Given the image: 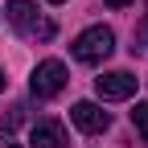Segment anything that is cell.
<instances>
[{"label":"cell","instance_id":"cell-1","mask_svg":"<svg viewBox=\"0 0 148 148\" xmlns=\"http://www.w3.org/2000/svg\"><path fill=\"white\" fill-rule=\"evenodd\" d=\"M111 49H115V33H111L107 25H90L86 33L74 37V45H70V53H74L82 66H99V62H107Z\"/></svg>","mask_w":148,"mask_h":148},{"label":"cell","instance_id":"cell-2","mask_svg":"<svg viewBox=\"0 0 148 148\" xmlns=\"http://www.w3.org/2000/svg\"><path fill=\"white\" fill-rule=\"evenodd\" d=\"M8 21L25 37H37V41H49L53 37V21H45V16L37 12L33 0H8Z\"/></svg>","mask_w":148,"mask_h":148},{"label":"cell","instance_id":"cell-3","mask_svg":"<svg viewBox=\"0 0 148 148\" xmlns=\"http://www.w3.org/2000/svg\"><path fill=\"white\" fill-rule=\"evenodd\" d=\"M62 86H66V66H62L58 58H45V62H37L33 78H29V90H33L37 99H53Z\"/></svg>","mask_w":148,"mask_h":148},{"label":"cell","instance_id":"cell-4","mask_svg":"<svg viewBox=\"0 0 148 148\" xmlns=\"http://www.w3.org/2000/svg\"><path fill=\"white\" fill-rule=\"evenodd\" d=\"M136 86H140V78H136V74H127V70H111V74H103V78H95L99 99H107V103L132 99V95H136Z\"/></svg>","mask_w":148,"mask_h":148},{"label":"cell","instance_id":"cell-5","mask_svg":"<svg viewBox=\"0 0 148 148\" xmlns=\"http://www.w3.org/2000/svg\"><path fill=\"white\" fill-rule=\"evenodd\" d=\"M70 119H74V127L86 132V136H99V132H107V127H111V115H107L99 103H86V99L70 107Z\"/></svg>","mask_w":148,"mask_h":148},{"label":"cell","instance_id":"cell-6","mask_svg":"<svg viewBox=\"0 0 148 148\" xmlns=\"http://www.w3.org/2000/svg\"><path fill=\"white\" fill-rule=\"evenodd\" d=\"M29 144H33V148H70V136H66V127H62V123L41 119V123H33Z\"/></svg>","mask_w":148,"mask_h":148},{"label":"cell","instance_id":"cell-7","mask_svg":"<svg viewBox=\"0 0 148 148\" xmlns=\"http://www.w3.org/2000/svg\"><path fill=\"white\" fill-rule=\"evenodd\" d=\"M132 127L148 140V103H136V107H132Z\"/></svg>","mask_w":148,"mask_h":148},{"label":"cell","instance_id":"cell-8","mask_svg":"<svg viewBox=\"0 0 148 148\" xmlns=\"http://www.w3.org/2000/svg\"><path fill=\"white\" fill-rule=\"evenodd\" d=\"M136 37H140V45L148 49V16H144V21H140V25H136Z\"/></svg>","mask_w":148,"mask_h":148},{"label":"cell","instance_id":"cell-9","mask_svg":"<svg viewBox=\"0 0 148 148\" xmlns=\"http://www.w3.org/2000/svg\"><path fill=\"white\" fill-rule=\"evenodd\" d=\"M107 4H111V8H127L132 0H107Z\"/></svg>","mask_w":148,"mask_h":148},{"label":"cell","instance_id":"cell-10","mask_svg":"<svg viewBox=\"0 0 148 148\" xmlns=\"http://www.w3.org/2000/svg\"><path fill=\"white\" fill-rule=\"evenodd\" d=\"M4 86H8V78H4V70H0V95H4Z\"/></svg>","mask_w":148,"mask_h":148},{"label":"cell","instance_id":"cell-11","mask_svg":"<svg viewBox=\"0 0 148 148\" xmlns=\"http://www.w3.org/2000/svg\"><path fill=\"white\" fill-rule=\"evenodd\" d=\"M4 148H21V144H12V140H4Z\"/></svg>","mask_w":148,"mask_h":148},{"label":"cell","instance_id":"cell-12","mask_svg":"<svg viewBox=\"0 0 148 148\" xmlns=\"http://www.w3.org/2000/svg\"><path fill=\"white\" fill-rule=\"evenodd\" d=\"M53 4H62V0H53Z\"/></svg>","mask_w":148,"mask_h":148}]
</instances>
